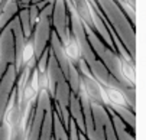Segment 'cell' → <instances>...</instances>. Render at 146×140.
<instances>
[{
    "mask_svg": "<svg viewBox=\"0 0 146 140\" xmlns=\"http://www.w3.org/2000/svg\"><path fill=\"white\" fill-rule=\"evenodd\" d=\"M39 139L40 140L52 139V107L45 111L42 124H40V130H39Z\"/></svg>",
    "mask_w": 146,
    "mask_h": 140,
    "instance_id": "cell-16",
    "label": "cell"
},
{
    "mask_svg": "<svg viewBox=\"0 0 146 140\" xmlns=\"http://www.w3.org/2000/svg\"><path fill=\"white\" fill-rule=\"evenodd\" d=\"M52 30L58 35L61 42H67V38L70 35V16L67 10L65 0H54V9L51 15Z\"/></svg>",
    "mask_w": 146,
    "mask_h": 140,
    "instance_id": "cell-4",
    "label": "cell"
},
{
    "mask_svg": "<svg viewBox=\"0 0 146 140\" xmlns=\"http://www.w3.org/2000/svg\"><path fill=\"white\" fill-rule=\"evenodd\" d=\"M16 77H17V71L15 68V64H9L2 75V79H0V123L3 120V114H5V108L7 106L9 95L15 87Z\"/></svg>",
    "mask_w": 146,
    "mask_h": 140,
    "instance_id": "cell-6",
    "label": "cell"
},
{
    "mask_svg": "<svg viewBox=\"0 0 146 140\" xmlns=\"http://www.w3.org/2000/svg\"><path fill=\"white\" fill-rule=\"evenodd\" d=\"M51 107H52V98L49 97L46 90H40L36 94V101H35L31 122L28 126L26 139H31V140L39 139V130H40V124H42V118L45 116V111Z\"/></svg>",
    "mask_w": 146,
    "mask_h": 140,
    "instance_id": "cell-2",
    "label": "cell"
},
{
    "mask_svg": "<svg viewBox=\"0 0 146 140\" xmlns=\"http://www.w3.org/2000/svg\"><path fill=\"white\" fill-rule=\"evenodd\" d=\"M91 114H93V124L97 140H116V134L113 130V124L109 116L107 108L103 104L91 103Z\"/></svg>",
    "mask_w": 146,
    "mask_h": 140,
    "instance_id": "cell-3",
    "label": "cell"
},
{
    "mask_svg": "<svg viewBox=\"0 0 146 140\" xmlns=\"http://www.w3.org/2000/svg\"><path fill=\"white\" fill-rule=\"evenodd\" d=\"M104 87V85H103ZM104 91H106V95L109 98V103L113 104H120V106H127L126 98H124V94L114 87H104Z\"/></svg>",
    "mask_w": 146,
    "mask_h": 140,
    "instance_id": "cell-19",
    "label": "cell"
},
{
    "mask_svg": "<svg viewBox=\"0 0 146 140\" xmlns=\"http://www.w3.org/2000/svg\"><path fill=\"white\" fill-rule=\"evenodd\" d=\"M51 32H52L51 17L49 16L38 17V22L35 23V26L32 29V35H31L32 42H33V48H35V58H38L42 53V51L48 46Z\"/></svg>",
    "mask_w": 146,
    "mask_h": 140,
    "instance_id": "cell-5",
    "label": "cell"
},
{
    "mask_svg": "<svg viewBox=\"0 0 146 140\" xmlns=\"http://www.w3.org/2000/svg\"><path fill=\"white\" fill-rule=\"evenodd\" d=\"M38 85H39V91L40 90H46L48 87V77H46V72H39L38 75Z\"/></svg>",
    "mask_w": 146,
    "mask_h": 140,
    "instance_id": "cell-24",
    "label": "cell"
},
{
    "mask_svg": "<svg viewBox=\"0 0 146 140\" xmlns=\"http://www.w3.org/2000/svg\"><path fill=\"white\" fill-rule=\"evenodd\" d=\"M119 62H120V74L124 78V81L130 85H136V62L127 61V59H124L121 56L119 59Z\"/></svg>",
    "mask_w": 146,
    "mask_h": 140,
    "instance_id": "cell-13",
    "label": "cell"
},
{
    "mask_svg": "<svg viewBox=\"0 0 146 140\" xmlns=\"http://www.w3.org/2000/svg\"><path fill=\"white\" fill-rule=\"evenodd\" d=\"M106 107H110L133 131H136V114H135L133 110H130V107L120 106V104H113V103H109Z\"/></svg>",
    "mask_w": 146,
    "mask_h": 140,
    "instance_id": "cell-11",
    "label": "cell"
},
{
    "mask_svg": "<svg viewBox=\"0 0 146 140\" xmlns=\"http://www.w3.org/2000/svg\"><path fill=\"white\" fill-rule=\"evenodd\" d=\"M98 7L104 13L106 19L117 36L120 38V41L123 42L124 48H126L130 53V56L136 61V33H135V26L130 23V20L126 17L119 7V5L114 0H96Z\"/></svg>",
    "mask_w": 146,
    "mask_h": 140,
    "instance_id": "cell-1",
    "label": "cell"
},
{
    "mask_svg": "<svg viewBox=\"0 0 146 140\" xmlns=\"http://www.w3.org/2000/svg\"><path fill=\"white\" fill-rule=\"evenodd\" d=\"M7 65H9V62L3 61V59H0V79H2V75H3V72H5V69H6Z\"/></svg>",
    "mask_w": 146,
    "mask_h": 140,
    "instance_id": "cell-26",
    "label": "cell"
},
{
    "mask_svg": "<svg viewBox=\"0 0 146 140\" xmlns=\"http://www.w3.org/2000/svg\"><path fill=\"white\" fill-rule=\"evenodd\" d=\"M70 94H71V88H70V84L65 79V77L59 78L56 84H55V91H54V97L52 100L56 103H61L68 107V101H70Z\"/></svg>",
    "mask_w": 146,
    "mask_h": 140,
    "instance_id": "cell-12",
    "label": "cell"
},
{
    "mask_svg": "<svg viewBox=\"0 0 146 140\" xmlns=\"http://www.w3.org/2000/svg\"><path fill=\"white\" fill-rule=\"evenodd\" d=\"M48 45H49V51H51V53L55 56V59H56V62H58V65H59L62 74H64V77H65V79H67V72H68L70 59H68V56L65 55L64 44L61 42V39L58 38V35H56L54 30L51 32V38H49Z\"/></svg>",
    "mask_w": 146,
    "mask_h": 140,
    "instance_id": "cell-8",
    "label": "cell"
},
{
    "mask_svg": "<svg viewBox=\"0 0 146 140\" xmlns=\"http://www.w3.org/2000/svg\"><path fill=\"white\" fill-rule=\"evenodd\" d=\"M0 59L9 64H15V45L10 23L0 29Z\"/></svg>",
    "mask_w": 146,
    "mask_h": 140,
    "instance_id": "cell-7",
    "label": "cell"
},
{
    "mask_svg": "<svg viewBox=\"0 0 146 140\" xmlns=\"http://www.w3.org/2000/svg\"><path fill=\"white\" fill-rule=\"evenodd\" d=\"M67 81L70 84V88L71 91H74L77 94L78 91V87H80V72L77 69V65L74 62L70 61V65H68V72H67Z\"/></svg>",
    "mask_w": 146,
    "mask_h": 140,
    "instance_id": "cell-18",
    "label": "cell"
},
{
    "mask_svg": "<svg viewBox=\"0 0 146 140\" xmlns=\"http://www.w3.org/2000/svg\"><path fill=\"white\" fill-rule=\"evenodd\" d=\"M17 17H19V23H20V28H22L23 36H25L26 39L31 38L33 28H32V25H31L28 7H19V10H17Z\"/></svg>",
    "mask_w": 146,
    "mask_h": 140,
    "instance_id": "cell-17",
    "label": "cell"
},
{
    "mask_svg": "<svg viewBox=\"0 0 146 140\" xmlns=\"http://www.w3.org/2000/svg\"><path fill=\"white\" fill-rule=\"evenodd\" d=\"M35 56V48H33V42H32V38H28L26 42H25V46H23V51H22V65L26 64L31 58Z\"/></svg>",
    "mask_w": 146,
    "mask_h": 140,
    "instance_id": "cell-21",
    "label": "cell"
},
{
    "mask_svg": "<svg viewBox=\"0 0 146 140\" xmlns=\"http://www.w3.org/2000/svg\"><path fill=\"white\" fill-rule=\"evenodd\" d=\"M106 108H107L110 120H111L113 130H114V134H116V140H135L136 139V131H133L110 107H106Z\"/></svg>",
    "mask_w": 146,
    "mask_h": 140,
    "instance_id": "cell-9",
    "label": "cell"
},
{
    "mask_svg": "<svg viewBox=\"0 0 146 140\" xmlns=\"http://www.w3.org/2000/svg\"><path fill=\"white\" fill-rule=\"evenodd\" d=\"M119 5V7L121 9V12L126 15V17L130 20V23L133 26H136V7H133L132 5H129L126 0H114Z\"/></svg>",
    "mask_w": 146,
    "mask_h": 140,
    "instance_id": "cell-20",
    "label": "cell"
},
{
    "mask_svg": "<svg viewBox=\"0 0 146 140\" xmlns=\"http://www.w3.org/2000/svg\"><path fill=\"white\" fill-rule=\"evenodd\" d=\"M28 12H29V19H31V25H32V28L35 26V23L38 22V16H39V9L36 7V5L35 3H32V5H29L28 6Z\"/></svg>",
    "mask_w": 146,
    "mask_h": 140,
    "instance_id": "cell-23",
    "label": "cell"
},
{
    "mask_svg": "<svg viewBox=\"0 0 146 140\" xmlns=\"http://www.w3.org/2000/svg\"><path fill=\"white\" fill-rule=\"evenodd\" d=\"M39 0H17V3H19V7H28L29 5L32 3H38Z\"/></svg>",
    "mask_w": 146,
    "mask_h": 140,
    "instance_id": "cell-25",
    "label": "cell"
},
{
    "mask_svg": "<svg viewBox=\"0 0 146 140\" xmlns=\"http://www.w3.org/2000/svg\"><path fill=\"white\" fill-rule=\"evenodd\" d=\"M64 51H65V55L68 56V59L71 62H74V64L81 58L80 46H78L75 38H74V35L71 32H70V35L67 38V42H64Z\"/></svg>",
    "mask_w": 146,
    "mask_h": 140,
    "instance_id": "cell-14",
    "label": "cell"
},
{
    "mask_svg": "<svg viewBox=\"0 0 146 140\" xmlns=\"http://www.w3.org/2000/svg\"><path fill=\"white\" fill-rule=\"evenodd\" d=\"M52 139H56V140H67L68 139L67 127L64 126L62 120L59 118V116L56 114V111L54 108H52Z\"/></svg>",
    "mask_w": 146,
    "mask_h": 140,
    "instance_id": "cell-15",
    "label": "cell"
},
{
    "mask_svg": "<svg viewBox=\"0 0 146 140\" xmlns=\"http://www.w3.org/2000/svg\"><path fill=\"white\" fill-rule=\"evenodd\" d=\"M67 133H68V139L70 140H78V133H80V129L77 126V123L70 117V122H68V126H67Z\"/></svg>",
    "mask_w": 146,
    "mask_h": 140,
    "instance_id": "cell-22",
    "label": "cell"
},
{
    "mask_svg": "<svg viewBox=\"0 0 146 140\" xmlns=\"http://www.w3.org/2000/svg\"><path fill=\"white\" fill-rule=\"evenodd\" d=\"M68 111H70V117L77 123L78 129L81 131L86 133V127H84V118H82V110H81V103L78 95L71 91L70 94V101H68Z\"/></svg>",
    "mask_w": 146,
    "mask_h": 140,
    "instance_id": "cell-10",
    "label": "cell"
}]
</instances>
